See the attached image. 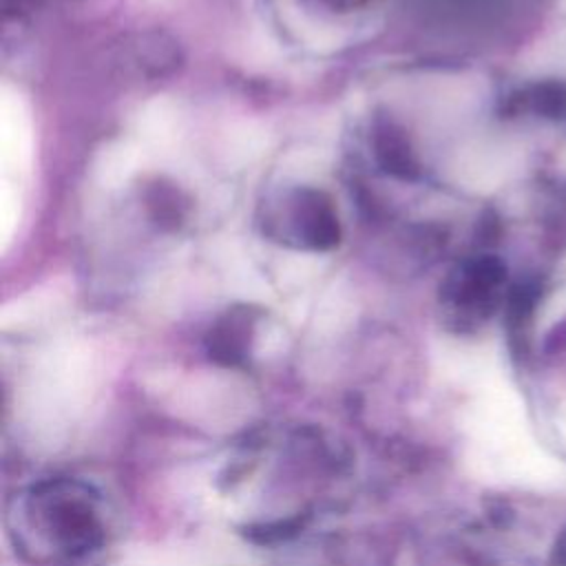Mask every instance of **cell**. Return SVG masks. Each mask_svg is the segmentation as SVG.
<instances>
[{"instance_id":"8992f818","label":"cell","mask_w":566,"mask_h":566,"mask_svg":"<svg viewBox=\"0 0 566 566\" xmlns=\"http://www.w3.org/2000/svg\"><path fill=\"white\" fill-rule=\"evenodd\" d=\"M557 564L566 566V535H564V539H562V544L557 548Z\"/></svg>"},{"instance_id":"52a82bcc","label":"cell","mask_w":566,"mask_h":566,"mask_svg":"<svg viewBox=\"0 0 566 566\" xmlns=\"http://www.w3.org/2000/svg\"><path fill=\"white\" fill-rule=\"evenodd\" d=\"M562 7H564V11H566V0H562Z\"/></svg>"},{"instance_id":"7a4b0ae2","label":"cell","mask_w":566,"mask_h":566,"mask_svg":"<svg viewBox=\"0 0 566 566\" xmlns=\"http://www.w3.org/2000/svg\"><path fill=\"white\" fill-rule=\"evenodd\" d=\"M290 232L307 248L325 250L338 241V219L332 203L314 190H301L292 197Z\"/></svg>"},{"instance_id":"3957f363","label":"cell","mask_w":566,"mask_h":566,"mask_svg":"<svg viewBox=\"0 0 566 566\" xmlns=\"http://www.w3.org/2000/svg\"><path fill=\"white\" fill-rule=\"evenodd\" d=\"M376 155H378L380 164L391 172H398L402 177H411L416 172L413 155H411L405 137L394 128L378 130Z\"/></svg>"},{"instance_id":"277c9868","label":"cell","mask_w":566,"mask_h":566,"mask_svg":"<svg viewBox=\"0 0 566 566\" xmlns=\"http://www.w3.org/2000/svg\"><path fill=\"white\" fill-rule=\"evenodd\" d=\"M533 66L539 73H566V31L548 35V40L537 46Z\"/></svg>"},{"instance_id":"5b68a950","label":"cell","mask_w":566,"mask_h":566,"mask_svg":"<svg viewBox=\"0 0 566 566\" xmlns=\"http://www.w3.org/2000/svg\"><path fill=\"white\" fill-rule=\"evenodd\" d=\"M312 4H321L329 11H338V13H347V11H360L367 9L371 4V0H310Z\"/></svg>"},{"instance_id":"6da1fadb","label":"cell","mask_w":566,"mask_h":566,"mask_svg":"<svg viewBox=\"0 0 566 566\" xmlns=\"http://www.w3.org/2000/svg\"><path fill=\"white\" fill-rule=\"evenodd\" d=\"M20 539L53 557H75L102 542L97 497L77 482H46L20 504Z\"/></svg>"}]
</instances>
